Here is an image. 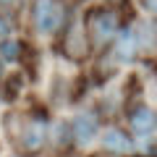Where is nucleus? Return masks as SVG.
<instances>
[{
	"instance_id": "7",
	"label": "nucleus",
	"mask_w": 157,
	"mask_h": 157,
	"mask_svg": "<svg viewBox=\"0 0 157 157\" xmlns=\"http://www.w3.org/2000/svg\"><path fill=\"white\" fill-rule=\"evenodd\" d=\"M102 147L107 152H113V155H128L134 149V139L121 128H107L102 134Z\"/></svg>"
},
{
	"instance_id": "4",
	"label": "nucleus",
	"mask_w": 157,
	"mask_h": 157,
	"mask_svg": "<svg viewBox=\"0 0 157 157\" xmlns=\"http://www.w3.org/2000/svg\"><path fill=\"white\" fill-rule=\"evenodd\" d=\"M113 42H115L118 60H131V58L136 55V50H139V29H134V26L118 29L115 37H113Z\"/></svg>"
},
{
	"instance_id": "10",
	"label": "nucleus",
	"mask_w": 157,
	"mask_h": 157,
	"mask_svg": "<svg viewBox=\"0 0 157 157\" xmlns=\"http://www.w3.org/2000/svg\"><path fill=\"white\" fill-rule=\"evenodd\" d=\"M144 6H147V11H149V13H155L157 11V0H144Z\"/></svg>"
},
{
	"instance_id": "8",
	"label": "nucleus",
	"mask_w": 157,
	"mask_h": 157,
	"mask_svg": "<svg viewBox=\"0 0 157 157\" xmlns=\"http://www.w3.org/2000/svg\"><path fill=\"white\" fill-rule=\"evenodd\" d=\"M18 52H21V45H18L16 39H3V42H0V58L6 63L18 60Z\"/></svg>"
},
{
	"instance_id": "6",
	"label": "nucleus",
	"mask_w": 157,
	"mask_h": 157,
	"mask_svg": "<svg viewBox=\"0 0 157 157\" xmlns=\"http://www.w3.org/2000/svg\"><path fill=\"white\" fill-rule=\"evenodd\" d=\"M71 136L76 139V144H89L97 136V118L89 113H81V115L73 118L71 123Z\"/></svg>"
},
{
	"instance_id": "5",
	"label": "nucleus",
	"mask_w": 157,
	"mask_h": 157,
	"mask_svg": "<svg viewBox=\"0 0 157 157\" xmlns=\"http://www.w3.org/2000/svg\"><path fill=\"white\" fill-rule=\"evenodd\" d=\"M155 123H157V118H155V110L149 105H139L128 118V126L136 136H149L155 131Z\"/></svg>"
},
{
	"instance_id": "2",
	"label": "nucleus",
	"mask_w": 157,
	"mask_h": 157,
	"mask_svg": "<svg viewBox=\"0 0 157 157\" xmlns=\"http://www.w3.org/2000/svg\"><path fill=\"white\" fill-rule=\"evenodd\" d=\"M32 13H34V26L39 34L58 32V26L63 21V6L58 0H37Z\"/></svg>"
},
{
	"instance_id": "3",
	"label": "nucleus",
	"mask_w": 157,
	"mask_h": 157,
	"mask_svg": "<svg viewBox=\"0 0 157 157\" xmlns=\"http://www.w3.org/2000/svg\"><path fill=\"white\" fill-rule=\"evenodd\" d=\"M47 141V123L45 121H39V118H34V121H29L26 126H24L21 131V147L26 155H37L42 147H45Z\"/></svg>"
},
{
	"instance_id": "11",
	"label": "nucleus",
	"mask_w": 157,
	"mask_h": 157,
	"mask_svg": "<svg viewBox=\"0 0 157 157\" xmlns=\"http://www.w3.org/2000/svg\"><path fill=\"white\" fill-rule=\"evenodd\" d=\"M11 3H16V0H0V6H11Z\"/></svg>"
},
{
	"instance_id": "1",
	"label": "nucleus",
	"mask_w": 157,
	"mask_h": 157,
	"mask_svg": "<svg viewBox=\"0 0 157 157\" xmlns=\"http://www.w3.org/2000/svg\"><path fill=\"white\" fill-rule=\"evenodd\" d=\"M118 32V13L110 8H97L86 16V34L94 47H105L113 42Z\"/></svg>"
},
{
	"instance_id": "9",
	"label": "nucleus",
	"mask_w": 157,
	"mask_h": 157,
	"mask_svg": "<svg viewBox=\"0 0 157 157\" xmlns=\"http://www.w3.org/2000/svg\"><path fill=\"white\" fill-rule=\"evenodd\" d=\"M8 34H11V29H8V21L0 16V42H3V39H8Z\"/></svg>"
}]
</instances>
